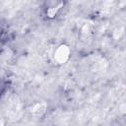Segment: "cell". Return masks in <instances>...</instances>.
<instances>
[{
    "mask_svg": "<svg viewBox=\"0 0 126 126\" xmlns=\"http://www.w3.org/2000/svg\"><path fill=\"white\" fill-rule=\"evenodd\" d=\"M64 6V2H60V1H53L50 2L49 5L46 8V16L49 19H53L56 17V15L58 14V12L60 11V9Z\"/></svg>",
    "mask_w": 126,
    "mask_h": 126,
    "instance_id": "2",
    "label": "cell"
},
{
    "mask_svg": "<svg viewBox=\"0 0 126 126\" xmlns=\"http://www.w3.org/2000/svg\"><path fill=\"white\" fill-rule=\"evenodd\" d=\"M70 55H71V49L68 45L66 44H60L54 51V61L59 64V65H62L64 63H66L69 58H70Z\"/></svg>",
    "mask_w": 126,
    "mask_h": 126,
    "instance_id": "1",
    "label": "cell"
}]
</instances>
